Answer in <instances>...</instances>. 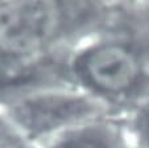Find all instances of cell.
Instances as JSON below:
<instances>
[{
  "instance_id": "cell-1",
  "label": "cell",
  "mask_w": 149,
  "mask_h": 148,
  "mask_svg": "<svg viewBox=\"0 0 149 148\" xmlns=\"http://www.w3.org/2000/svg\"><path fill=\"white\" fill-rule=\"evenodd\" d=\"M59 9L50 1L0 4V51L26 54L45 45L59 27Z\"/></svg>"
},
{
  "instance_id": "cell-2",
  "label": "cell",
  "mask_w": 149,
  "mask_h": 148,
  "mask_svg": "<svg viewBox=\"0 0 149 148\" xmlns=\"http://www.w3.org/2000/svg\"><path fill=\"white\" fill-rule=\"evenodd\" d=\"M84 72L99 89L119 93L135 83L140 66L132 52L119 45H107L86 57Z\"/></svg>"
},
{
  "instance_id": "cell-3",
  "label": "cell",
  "mask_w": 149,
  "mask_h": 148,
  "mask_svg": "<svg viewBox=\"0 0 149 148\" xmlns=\"http://www.w3.org/2000/svg\"><path fill=\"white\" fill-rule=\"evenodd\" d=\"M86 110L81 99L74 98H44L24 105L20 118L34 130H45L69 120Z\"/></svg>"
},
{
  "instance_id": "cell-4",
  "label": "cell",
  "mask_w": 149,
  "mask_h": 148,
  "mask_svg": "<svg viewBox=\"0 0 149 148\" xmlns=\"http://www.w3.org/2000/svg\"><path fill=\"white\" fill-rule=\"evenodd\" d=\"M56 148H118L110 134L99 130H86L63 139Z\"/></svg>"
},
{
  "instance_id": "cell-5",
  "label": "cell",
  "mask_w": 149,
  "mask_h": 148,
  "mask_svg": "<svg viewBox=\"0 0 149 148\" xmlns=\"http://www.w3.org/2000/svg\"><path fill=\"white\" fill-rule=\"evenodd\" d=\"M148 132H149V123H148Z\"/></svg>"
}]
</instances>
